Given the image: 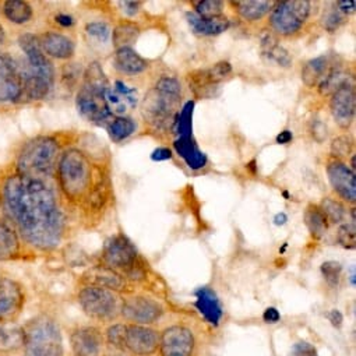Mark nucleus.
<instances>
[{"label":"nucleus","mask_w":356,"mask_h":356,"mask_svg":"<svg viewBox=\"0 0 356 356\" xmlns=\"http://www.w3.org/2000/svg\"><path fill=\"white\" fill-rule=\"evenodd\" d=\"M2 207L16 232L31 248L55 250L65 235V217L47 184L22 173L9 175L2 184Z\"/></svg>","instance_id":"1"},{"label":"nucleus","mask_w":356,"mask_h":356,"mask_svg":"<svg viewBox=\"0 0 356 356\" xmlns=\"http://www.w3.org/2000/svg\"><path fill=\"white\" fill-rule=\"evenodd\" d=\"M56 175L65 199L81 209L94 189L108 177L104 168L95 165L90 156L79 148H70L60 154Z\"/></svg>","instance_id":"2"},{"label":"nucleus","mask_w":356,"mask_h":356,"mask_svg":"<svg viewBox=\"0 0 356 356\" xmlns=\"http://www.w3.org/2000/svg\"><path fill=\"white\" fill-rule=\"evenodd\" d=\"M20 49L27 58V67L23 70L24 94L23 99L41 101L48 97L55 83V67L41 48L40 37L26 33L19 37Z\"/></svg>","instance_id":"3"},{"label":"nucleus","mask_w":356,"mask_h":356,"mask_svg":"<svg viewBox=\"0 0 356 356\" xmlns=\"http://www.w3.org/2000/svg\"><path fill=\"white\" fill-rule=\"evenodd\" d=\"M60 145L55 137L38 136L23 144L17 155V173L41 179L56 169Z\"/></svg>","instance_id":"4"},{"label":"nucleus","mask_w":356,"mask_h":356,"mask_svg":"<svg viewBox=\"0 0 356 356\" xmlns=\"http://www.w3.org/2000/svg\"><path fill=\"white\" fill-rule=\"evenodd\" d=\"M101 264L120 273L129 282L147 280L145 264H143L136 246L123 234H116L105 242L101 253Z\"/></svg>","instance_id":"5"},{"label":"nucleus","mask_w":356,"mask_h":356,"mask_svg":"<svg viewBox=\"0 0 356 356\" xmlns=\"http://www.w3.org/2000/svg\"><path fill=\"white\" fill-rule=\"evenodd\" d=\"M23 332L24 356H65L60 328L54 318L40 316L29 321Z\"/></svg>","instance_id":"6"},{"label":"nucleus","mask_w":356,"mask_h":356,"mask_svg":"<svg viewBox=\"0 0 356 356\" xmlns=\"http://www.w3.org/2000/svg\"><path fill=\"white\" fill-rule=\"evenodd\" d=\"M77 300L91 320L109 323L120 317L123 305L120 293L97 286H83L77 295Z\"/></svg>","instance_id":"7"},{"label":"nucleus","mask_w":356,"mask_h":356,"mask_svg":"<svg viewBox=\"0 0 356 356\" xmlns=\"http://www.w3.org/2000/svg\"><path fill=\"white\" fill-rule=\"evenodd\" d=\"M312 3L307 0H286L277 2L271 10L270 27L282 37H292L299 33L310 17Z\"/></svg>","instance_id":"8"},{"label":"nucleus","mask_w":356,"mask_h":356,"mask_svg":"<svg viewBox=\"0 0 356 356\" xmlns=\"http://www.w3.org/2000/svg\"><path fill=\"white\" fill-rule=\"evenodd\" d=\"M195 332L182 324H173L159 332L158 356H196Z\"/></svg>","instance_id":"9"},{"label":"nucleus","mask_w":356,"mask_h":356,"mask_svg":"<svg viewBox=\"0 0 356 356\" xmlns=\"http://www.w3.org/2000/svg\"><path fill=\"white\" fill-rule=\"evenodd\" d=\"M108 88L109 87H99L81 81L76 97V106L86 120L104 123L111 118L112 113L105 101V92Z\"/></svg>","instance_id":"10"},{"label":"nucleus","mask_w":356,"mask_h":356,"mask_svg":"<svg viewBox=\"0 0 356 356\" xmlns=\"http://www.w3.org/2000/svg\"><path fill=\"white\" fill-rule=\"evenodd\" d=\"M163 314V306L148 295H133L123 298L120 317L127 324L152 325Z\"/></svg>","instance_id":"11"},{"label":"nucleus","mask_w":356,"mask_h":356,"mask_svg":"<svg viewBox=\"0 0 356 356\" xmlns=\"http://www.w3.org/2000/svg\"><path fill=\"white\" fill-rule=\"evenodd\" d=\"M181 98H173L161 94L155 88L149 90L141 104V113L145 122L155 127H163L170 122H175V112L179 108Z\"/></svg>","instance_id":"12"},{"label":"nucleus","mask_w":356,"mask_h":356,"mask_svg":"<svg viewBox=\"0 0 356 356\" xmlns=\"http://www.w3.org/2000/svg\"><path fill=\"white\" fill-rule=\"evenodd\" d=\"M23 94V70L10 55L0 54V104L19 102Z\"/></svg>","instance_id":"13"},{"label":"nucleus","mask_w":356,"mask_h":356,"mask_svg":"<svg viewBox=\"0 0 356 356\" xmlns=\"http://www.w3.org/2000/svg\"><path fill=\"white\" fill-rule=\"evenodd\" d=\"M159 332L151 325L126 324L124 350L133 356H152L158 352Z\"/></svg>","instance_id":"14"},{"label":"nucleus","mask_w":356,"mask_h":356,"mask_svg":"<svg viewBox=\"0 0 356 356\" xmlns=\"http://www.w3.org/2000/svg\"><path fill=\"white\" fill-rule=\"evenodd\" d=\"M26 303L23 286L8 277H0V323L16 320Z\"/></svg>","instance_id":"15"},{"label":"nucleus","mask_w":356,"mask_h":356,"mask_svg":"<svg viewBox=\"0 0 356 356\" xmlns=\"http://www.w3.org/2000/svg\"><path fill=\"white\" fill-rule=\"evenodd\" d=\"M80 281L84 286H97V288L108 289L116 293L131 291L130 282L120 273L112 268H108L102 264L92 266L88 270H86Z\"/></svg>","instance_id":"16"},{"label":"nucleus","mask_w":356,"mask_h":356,"mask_svg":"<svg viewBox=\"0 0 356 356\" xmlns=\"http://www.w3.org/2000/svg\"><path fill=\"white\" fill-rule=\"evenodd\" d=\"M327 176L332 191L337 196L348 203L356 200L355 172L339 159H330L327 163Z\"/></svg>","instance_id":"17"},{"label":"nucleus","mask_w":356,"mask_h":356,"mask_svg":"<svg viewBox=\"0 0 356 356\" xmlns=\"http://www.w3.org/2000/svg\"><path fill=\"white\" fill-rule=\"evenodd\" d=\"M356 95L353 84L349 81L339 86L332 94L330 99V109L335 123L341 129H349L355 119L356 109Z\"/></svg>","instance_id":"18"},{"label":"nucleus","mask_w":356,"mask_h":356,"mask_svg":"<svg viewBox=\"0 0 356 356\" xmlns=\"http://www.w3.org/2000/svg\"><path fill=\"white\" fill-rule=\"evenodd\" d=\"M70 346L74 356H102L105 348L104 332L94 325H81L72 331Z\"/></svg>","instance_id":"19"},{"label":"nucleus","mask_w":356,"mask_h":356,"mask_svg":"<svg viewBox=\"0 0 356 356\" xmlns=\"http://www.w3.org/2000/svg\"><path fill=\"white\" fill-rule=\"evenodd\" d=\"M105 101L111 111L118 116H124L137 105V91L127 87L122 81H116L115 86H109L105 92Z\"/></svg>","instance_id":"20"},{"label":"nucleus","mask_w":356,"mask_h":356,"mask_svg":"<svg viewBox=\"0 0 356 356\" xmlns=\"http://www.w3.org/2000/svg\"><path fill=\"white\" fill-rule=\"evenodd\" d=\"M41 48L45 52V55L49 58L60 59V60H67L74 56L76 52V45L72 38H69L65 34L56 33V31H49L45 33L40 37Z\"/></svg>","instance_id":"21"},{"label":"nucleus","mask_w":356,"mask_h":356,"mask_svg":"<svg viewBox=\"0 0 356 356\" xmlns=\"http://www.w3.org/2000/svg\"><path fill=\"white\" fill-rule=\"evenodd\" d=\"M196 295V309L200 314L213 325H218L222 320V306L217 293L211 288H200L195 292Z\"/></svg>","instance_id":"22"},{"label":"nucleus","mask_w":356,"mask_h":356,"mask_svg":"<svg viewBox=\"0 0 356 356\" xmlns=\"http://www.w3.org/2000/svg\"><path fill=\"white\" fill-rule=\"evenodd\" d=\"M186 20L192 31L199 37H214L220 35L229 29V20L227 16H218L213 19H204L197 16L195 12L186 15Z\"/></svg>","instance_id":"23"},{"label":"nucleus","mask_w":356,"mask_h":356,"mask_svg":"<svg viewBox=\"0 0 356 356\" xmlns=\"http://www.w3.org/2000/svg\"><path fill=\"white\" fill-rule=\"evenodd\" d=\"M113 60H115V67L123 74L136 76L148 69V62L144 58H141L130 47L116 49Z\"/></svg>","instance_id":"24"},{"label":"nucleus","mask_w":356,"mask_h":356,"mask_svg":"<svg viewBox=\"0 0 356 356\" xmlns=\"http://www.w3.org/2000/svg\"><path fill=\"white\" fill-rule=\"evenodd\" d=\"M173 147H175L176 152L185 159V162L188 163L189 168L199 170L206 166L207 156L199 148V145L196 144V141L193 140L192 136L191 137H177V140H175V143H173Z\"/></svg>","instance_id":"25"},{"label":"nucleus","mask_w":356,"mask_h":356,"mask_svg":"<svg viewBox=\"0 0 356 356\" xmlns=\"http://www.w3.org/2000/svg\"><path fill=\"white\" fill-rule=\"evenodd\" d=\"M22 241L15 228L0 221V261H10L20 256Z\"/></svg>","instance_id":"26"},{"label":"nucleus","mask_w":356,"mask_h":356,"mask_svg":"<svg viewBox=\"0 0 356 356\" xmlns=\"http://www.w3.org/2000/svg\"><path fill=\"white\" fill-rule=\"evenodd\" d=\"M261 58L273 66H280L284 69L291 67L292 56L289 52L278 44V41L273 35H266L261 40Z\"/></svg>","instance_id":"27"},{"label":"nucleus","mask_w":356,"mask_h":356,"mask_svg":"<svg viewBox=\"0 0 356 356\" xmlns=\"http://www.w3.org/2000/svg\"><path fill=\"white\" fill-rule=\"evenodd\" d=\"M238 16L246 22H259L266 17L274 8L275 2L264 0H243V2H231Z\"/></svg>","instance_id":"28"},{"label":"nucleus","mask_w":356,"mask_h":356,"mask_svg":"<svg viewBox=\"0 0 356 356\" xmlns=\"http://www.w3.org/2000/svg\"><path fill=\"white\" fill-rule=\"evenodd\" d=\"M330 69V60L327 56L321 55L307 60L302 67V81L306 87H314L323 80Z\"/></svg>","instance_id":"29"},{"label":"nucleus","mask_w":356,"mask_h":356,"mask_svg":"<svg viewBox=\"0 0 356 356\" xmlns=\"http://www.w3.org/2000/svg\"><path fill=\"white\" fill-rule=\"evenodd\" d=\"M3 15L10 23L22 26L31 22L34 10L31 5L24 0H8L3 3Z\"/></svg>","instance_id":"30"},{"label":"nucleus","mask_w":356,"mask_h":356,"mask_svg":"<svg viewBox=\"0 0 356 356\" xmlns=\"http://www.w3.org/2000/svg\"><path fill=\"white\" fill-rule=\"evenodd\" d=\"M138 35H140V27L134 22L122 20L113 29L111 38H112L113 47L116 49H119V48L130 47L131 44H134L137 41Z\"/></svg>","instance_id":"31"},{"label":"nucleus","mask_w":356,"mask_h":356,"mask_svg":"<svg viewBox=\"0 0 356 356\" xmlns=\"http://www.w3.org/2000/svg\"><path fill=\"white\" fill-rule=\"evenodd\" d=\"M305 224L310 232V235L314 239H320L325 235L328 229V220L320 206L316 204H309L305 210Z\"/></svg>","instance_id":"32"},{"label":"nucleus","mask_w":356,"mask_h":356,"mask_svg":"<svg viewBox=\"0 0 356 356\" xmlns=\"http://www.w3.org/2000/svg\"><path fill=\"white\" fill-rule=\"evenodd\" d=\"M87 41L94 48H102L109 44L111 40V29L104 22H92L88 23L84 29Z\"/></svg>","instance_id":"33"},{"label":"nucleus","mask_w":356,"mask_h":356,"mask_svg":"<svg viewBox=\"0 0 356 356\" xmlns=\"http://www.w3.org/2000/svg\"><path fill=\"white\" fill-rule=\"evenodd\" d=\"M136 131V123L127 116H116L108 124V133L113 143H120L129 138Z\"/></svg>","instance_id":"34"},{"label":"nucleus","mask_w":356,"mask_h":356,"mask_svg":"<svg viewBox=\"0 0 356 356\" xmlns=\"http://www.w3.org/2000/svg\"><path fill=\"white\" fill-rule=\"evenodd\" d=\"M24 345L23 328L0 325V352H10Z\"/></svg>","instance_id":"35"},{"label":"nucleus","mask_w":356,"mask_h":356,"mask_svg":"<svg viewBox=\"0 0 356 356\" xmlns=\"http://www.w3.org/2000/svg\"><path fill=\"white\" fill-rule=\"evenodd\" d=\"M348 81V77L337 67H331L328 69V72L325 73V76L323 77V80L320 81L318 86V91L321 95H328L332 94L339 86H342L343 83Z\"/></svg>","instance_id":"36"},{"label":"nucleus","mask_w":356,"mask_h":356,"mask_svg":"<svg viewBox=\"0 0 356 356\" xmlns=\"http://www.w3.org/2000/svg\"><path fill=\"white\" fill-rule=\"evenodd\" d=\"M193 108L195 104L191 101L188 102L182 112L177 115L176 120L173 122L176 124V133L177 137H191L192 136V119H193Z\"/></svg>","instance_id":"37"},{"label":"nucleus","mask_w":356,"mask_h":356,"mask_svg":"<svg viewBox=\"0 0 356 356\" xmlns=\"http://www.w3.org/2000/svg\"><path fill=\"white\" fill-rule=\"evenodd\" d=\"M105 343L118 350H124V337H126V324L115 323L106 328L104 332Z\"/></svg>","instance_id":"38"},{"label":"nucleus","mask_w":356,"mask_h":356,"mask_svg":"<svg viewBox=\"0 0 356 356\" xmlns=\"http://www.w3.org/2000/svg\"><path fill=\"white\" fill-rule=\"evenodd\" d=\"M320 209L325 214L328 222L338 224L345 217V207L342 206V203L339 200H335V199H331V197H325L321 202Z\"/></svg>","instance_id":"39"},{"label":"nucleus","mask_w":356,"mask_h":356,"mask_svg":"<svg viewBox=\"0 0 356 356\" xmlns=\"http://www.w3.org/2000/svg\"><path fill=\"white\" fill-rule=\"evenodd\" d=\"M196 15L204 19H213L222 16L224 3L218 0H203V2H193Z\"/></svg>","instance_id":"40"},{"label":"nucleus","mask_w":356,"mask_h":356,"mask_svg":"<svg viewBox=\"0 0 356 356\" xmlns=\"http://www.w3.org/2000/svg\"><path fill=\"white\" fill-rule=\"evenodd\" d=\"M346 17L343 13H341L332 3V8L328 9L327 12H324L323 17H321V26L324 30H327L328 33H334L337 31L345 22Z\"/></svg>","instance_id":"41"},{"label":"nucleus","mask_w":356,"mask_h":356,"mask_svg":"<svg viewBox=\"0 0 356 356\" xmlns=\"http://www.w3.org/2000/svg\"><path fill=\"white\" fill-rule=\"evenodd\" d=\"M154 88L156 91H159L161 94H165V95H169V97H173V98H181L182 97L181 83L177 81L175 77H169V76L161 77L156 81Z\"/></svg>","instance_id":"42"},{"label":"nucleus","mask_w":356,"mask_h":356,"mask_svg":"<svg viewBox=\"0 0 356 356\" xmlns=\"http://www.w3.org/2000/svg\"><path fill=\"white\" fill-rule=\"evenodd\" d=\"M342 267L337 261H325L321 264V275L331 288H337L339 285Z\"/></svg>","instance_id":"43"},{"label":"nucleus","mask_w":356,"mask_h":356,"mask_svg":"<svg viewBox=\"0 0 356 356\" xmlns=\"http://www.w3.org/2000/svg\"><path fill=\"white\" fill-rule=\"evenodd\" d=\"M209 77L210 80L218 86L221 81H224L231 73H232V65L227 60H221L218 63H216L214 66H211L210 69H207Z\"/></svg>","instance_id":"44"},{"label":"nucleus","mask_w":356,"mask_h":356,"mask_svg":"<svg viewBox=\"0 0 356 356\" xmlns=\"http://www.w3.org/2000/svg\"><path fill=\"white\" fill-rule=\"evenodd\" d=\"M355 224H343L338 228V242L345 249H355L356 246V234Z\"/></svg>","instance_id":"45"},{"label":"nucleus","mask_w":356,"mask_h":356,"mask_svg":"<svg viewBox=\"0 0 356 356\" xmlns=\"http://www.w3.org/2000/svg\"><path fill=\"white\" fill-rule=\"evenodd\" d=\"M352 140L348 136H339L337 138L332 140L331 143V152L334 156L338 158H343L348 156L352 151Z\"/></svg>","instance_id":"46"},{"label":"nucleus","mask_w":356,"mask_h":356,"mask_svg":"<svg viewBox=\"0 0 356 356\" xmlns=\"http://www.w3.org/2000/svg\"><path fill=\"white\" fill-rule=\"evenodd\" d=\"M291 356H318L314 345L306 341H299L292 346Z\"/></svg>","instance_id":"47"},{"label":"nucleus","mask_w":356,"mask_h":356,"mask_svg":"<svg viewBox=\"0 0 356 356\" xmlns=\"http://www.w3.org/2000/svg\"><path fill=\"white\" fill-rule=\"evenodd\" d=\"M312 134L316 141L323 143L327 137V126L321 120H316L312 126Z\"/></svg>","instance_id":"48"},{"label":"nucleus","mask_w":356,"mask_h":356,"mask_svg":"<svg viewBox=\"0 0 356 356\" xmlns=\"http://www.w3.org/2000/svg\"><path fill=\"white\" fill-rule=\"evenodd\" d=\"M140 5H141L140 2H119V6L122 8L120 10L129 17H133L138 13Z\"/></svg>","instance_id":"49"},{"label":"nucleus","mask_w":356,"mask_h":356,"mask_svg":"<svg viewBox=\"0 0 356 356\" xmlns=\"http://www.w3.org/2000/svg\"><path fill=\"white\" fill-rule=\"evenodd\" d=\"M263 320L266 323H268V324H275V323H278L281 320V314H280V312L275 307H268L263 313Z\"/></svg>","instance_id":"50"},{"label":"nucleus","mask_w":356,"mask_h":356,"mask_svg":"<svg viewBox=\"0 0 356 356\" xmlns=\"http://www.w3.org/2000/svg\"><path fill=\"white\" fill-rule=\"evenodd\" d=\"M170 158H172V151L169 148H165V147H161V148L155 149L151 154L152 161H166V159H170Z\"/></svg>","instance_id":"51"},{"label":"nucleus","mask_w":356,"mask_h":356,"mask_svg":"<svg viewBox=\"0 0 356 356\" xmlns=\"http://www.w3.org/2000/svg\"><path fill=\"white\" fill-rule=\"evenodd\" d=\"M334 6L345 16H349L355 12V2H342V0H339V2H334Z\"/></svg>","instance_id":"52"},{"label":"nucleus","mask_w":356,"mask_h":356,"mask_svg":"<svg viewBox=\"0 0 356 356\" xmlns=\"http://www.w3.org/2000/svg\"><path fill=\"white\" fill-rule=\"evenodd\" d=\"M327 317H328V320L331 321V324H332L334 327L339 328V327L342 325V321H343V316H342V313H341L339 310H337V309H332V310H330V312H328V314H327Z\"/></svg>","instance_id":"53"},{"label":"nucleus","mask_w":356,"mask_h":356,"mask_svg":"<svg viewBox=\"0 0 356 356\" xmlns=\"http://www.w3.org/2000/svg\"><path fill=\"white\" fill-rule=\"evenodd\" d=\"M55 22H56L58 26H60V27H63V29H67V27L74 26V19H73L72 16L63 15V13L58 15V16L55 17Z\"/></svg>","instance_id":"54"},{"label":"nucleus","mask_w":356,"mask_h":356,"mask_svg":"<svg viewBox=\"0 0 356 356\" xmlns=\"http://www.w3.org/2000/svg\"><path fill=\"white\" fill-rule=\"evenodd\" d=\"M291 140H292V133L289 130L281 131V134H278V137H277L278 144H288Z\"/></svg>","instance_id":"55"},{"label":"nucleus","mask_w":356,"mask_h":356,"mask_svg":"<svg viewBox=\"0 0 356 356\" xmlns=\"http://www.w3.org/2000/svg\"><path fill=\"white\" fill-rule=\"evenodd\" d=\"M285 221H286V216L285 214H278L275 217V224L277 225H282V224H285Z\"/></svg>","instance_id":"56"},{"label":"nucleus","mask_w":356,"mask_h":356,"mask_svg":"<svg viewBox=\"0 0 356 356\" xmlns=\"http://www.w3.org/2000/svg\"><path fill=\"white\" fill-rule=\"evenodd\" d=\"M0 41H5V31L2 26H0Z\"/></svg>","instance_id":"57"},{"label":"nucleus","mask_w":356,"mask_h":356,"mask_svg":"<svg viewBox=\"0 0 356 356\" xmlns=\"http://www.w3.org/2000/svg\"><path fill=\"white\" fill-rule=\"evenodd\" d=\"M3 45H5V41H0V54H2V49H3Z\"/></svg>","instance_id":"58"},{"label":"nucleus","mask_w":356,"mask_h":356,"mask_svg":"<svg viewBox=\"0 0 356 356\" xmlns=\"http://www.w3.org/2000/svg\"><path fill=\"white\" fill-rule=\"evenodd\" d=\"M102 356H116V355H113V353H104Z\"/></svg>","instance_id":"59"}]
</instances>
